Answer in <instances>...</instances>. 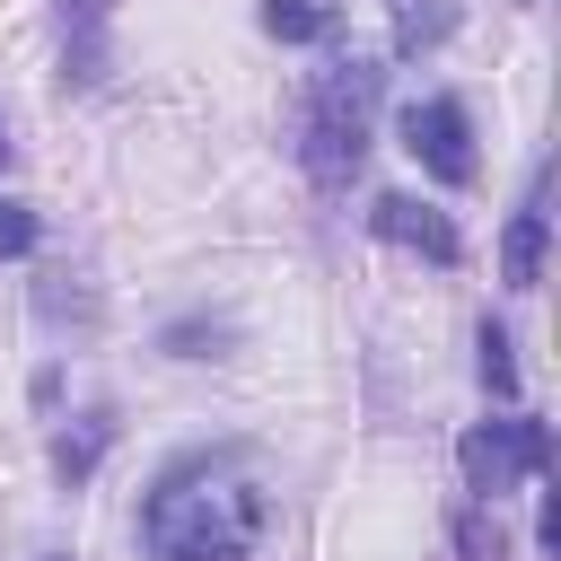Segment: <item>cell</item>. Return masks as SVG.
Instances as JSON below:
<instances>
[{
  "instance_id": "obj_1",
  "label": "cell",
  "mask_w": 561,
  "mask_h": 561,
  "mask_svg": "<svg viewBox=\"0 0 561 561\" xmlns=\"http://www.w3.org/2000/svg\"><path fill=\"white\" fill-rule=\"evenodd\" d=\"M254 535H263V491L237 456H184L140 508V543L158 561H245Z\"/></svg>"
},
{
  "instance_id": "obj_2",
  "label": "cell",
  "mask_w": 561,
  "mask_h": 561,
  "mask_svg": "<svg viewBox=\"0 0 561 561\" xmlns=\"http://www.w3.org/2000/svg\"><path fill=\"white\" fill-rule=\"evenodd\" d=\"M377 96H386V70H377V61H333V70H316V88H307V105H298V167H307V184H316L324 202L351 193V175H359V158H368Z\"/></svg>"
},
{
  "instance_id": "obj_3",
  "label": "cell",
  "mask_w": 561,
  "mask_h": 561,
  "mask_svg": "<svg viewBox=\"0 0 561 561\" xmlns=\"http://www.w3.org/2000/svg\"><path fill=\"white\" fill-rule=\"evenodd\" d=\"M456 473H465V491H473L482 508H500L526 473H552V430H543L535 412L473 421V430H465V447H456Z\"/></svg>"
},
{
  "instance_id": "obj_4",
  "label": "cell",
  "mask_w": 561,
  "mask_h": 561,
  "mask_svg": "<svg viewBox=\"0 0 561 561\" xmlns=\"http://www.w3.org/2000/svg\"><path fill=\"white\" fill-rule=\"evenodd\" d=\"M403 149H412L438 184H473V123H465L456 96H421V105H403Z\"/></svg>"
},
{
  "instance_id": "obj_5",
  "label": "cell",
  "mask_w": 561,
  "mask_h": 561,
  "mask_svg": "<svg viewBox=\"0 0 561 561\" xmlns=\"http://www.w3.org/2000/svg\"><path fill=\"white\" fill-rule=\"evenodd\" d=\"M368 228H377L386 245L430 254V263H456V254H465L456 219H447V210H430V202H412V193H377V202H368Z\"/></svg>"
},
{
  "instance_id": "obj_6",
  "label": "cell",
  "mask_w": 561,
  "mask_h": 561,
  "mask_svg": "<svg viewBox=\"0 0 561 561\" xmlns=\"http://www.w3.org/2000/svg\"><path fill=\"white\" fill-rule=\"evenodd\" d=\"M105 9L114 0H61V79L70 88L105 79Z\"/></svg>"
},
{
  "instance_id": "obj_7",
  "label": "cell",
  "mask_w": 561,
  "mask_h": 561,
  "mask_svg": "<svg viewBox=\"0 0 561 561\" xmlns=\"http://www.w3.org/2000/svg\"><path fill=\"white\" fill-rule=\"evenodd\" d=\"M500 280H508V289H535V280H543V193H526V210L508 219V237H500Z\"/></svg>"
},
{
  "instance_id": "obj_8",
  "label": "cell",
  "mask_w": 561,
  "mask_h": 561,
  "mask_svg": "<svg viewBox=\"0 0 561 561\" xmlns=\"http://www.w3.org/2000/svg\"><path fill=\"white\" fill-rule=\"evenodd\" d=\"M105 447H114V412H79V430H61V438H53V473L79 491V482L96 473V456H105Z\"/></svg>"
},
{
  "instance_id": "obj_9",
  "label": "cell",
  "mask_w": 561,
  "mask_h": 561,
  "mask_svg": "<svg viewBox=\"0 0 561 561\" xmlns=\"http://www.w3.org/2000/svg\"><path fill=\"white\" fill-rule=\"evenodd\" d=\"M342 18L324 9V0H263V35L272 44H324Z\"/></svg>"
},
{
  "instance_id": "obj_10",
  "label": "cell",
  "mask_w": 561,
  "mask_h": 561,
  "mask_svg": "<svg viewBox=\"0 0 561 561\" xmlns=\"http://www.w3.org/2000/svg\"><path fill=\"white\" fill-rule=\"evenodd\" d=\"M473 351H482V359H473V368H482V386L508 403V394H517V359H508V333H500V324H482V333H473Z\"/></svg>"
},
{
  "instance_id": "obj_11",
  "label": "cell",
  "mask_w": 561,
  "mask_h": 561,
  "mask_svg": "<svg viewBox=\"0 0 561 561\" xmlns=\"http://www.w3.org/2000/svg\"><path fill=\"white\" fill-rule=\"evenodd\" d=\"M508 543H500V517H482V500L456 517V561H500Z\"/></svg>"
},
{
  "instance_id": "obj_12",
  "label": "cell",
  "mask_w": 561,
  "mask_h": 561,
  "mask_svg": "<svg viewBox=\"0 0 561 561\" xmlns=\"http://www.w3.org/2000/svg\"><path fill=\"white\" fill-rule=\"evenodd\" d=\"M26 245H35V210H26V202H0V263L26 254Z\"/></svg>"
},
{
  "instance_id": "obj_13",
  "label": "cell",
  "mask_w": 561,
  "mask_h": 561,
  "mask_svg": "<svg viewBox=\"0 0 561 561\" xmlns=\"http://www.w3.org/2000/svg\"><path fill=\"white\" fill-rule=\"evenodd\" d=\"M202 342H228V324H202V316L193 324H167V351L175 359H202Z\"/></svg>"
},
{
  "instance_id": "obj_14",
  "label": "cell",
  "mask_w": 561,
  "mask_h": 561,
  "mask_svg": "<svg viewBox=\"0 0 561 561\" xmlns=\"http://www.w3.org/2000/svg\"><path fill=\"white\" fill-rule=\"evenodd\" d=\"M535 543L561 552V491H543V517H535Z\"/></svg>"
},
{
  "instance_id": "obj_15",
  "label": "cell",
  "mask_w": 561,
  "mask_h": 561,
  "mask_svg": "<svg viewBox=\"0 0 561 561\" xmlns=\"http://www.w3.org/2000/svg\"><path fill=\"white\" fill-rule=\"evenodd\" d=\"M0 158H9V140H0Z\"/></svg>"
}]
</instances>
